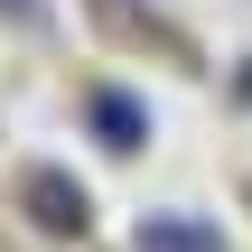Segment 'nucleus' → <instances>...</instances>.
<instances>
[{
  "label": "nucleus",
  "instance_id": "nucleus-1",
  "mask_svg": "<svg viewBox=\"0 0 252 252\" xmlns=\"http://www.w3.org/2000/svg\"><path fill=\"white\" fill-rule=\"evenodd\" d=\"M19 196H28V215H37L47 234H84V215H94V206H84V187H75L65 168H28V187H19Z\"/></svg>",
  "mask_w": 252,
  "mask_h": 252
},
{
  "label": "nucleus",
  "instance_id": "nucleus-2",
  "mask_svg": "<svg viewBox=\"0 0 252 252\" xmlns=\"http://www.w3.org/2000/svg\"><path fill=\"white\" fill-rule=\"evenodd\" d=\"M140 252H224V243H215V224H196V215H150V224H140Z\"/></svg>",
  "mask_w": 252,
  "mask_h": 252
},
{
  "label": "nucleus",
  "instance_id": "nucleus-3",
  "mask_svg": "<svg viewBox=\"0 0 252 252\" xmlns=\"http://www.w3.org/2000/svg\"><path fill=\"white\" fill-rule=\"evenodd\" d=\"M94 131H103L112 150H140V140H150V122H140L131 94H94Z\"/></svg>",
  "mask_w": 252,
  "mask_h": 252
}]
</instances>
